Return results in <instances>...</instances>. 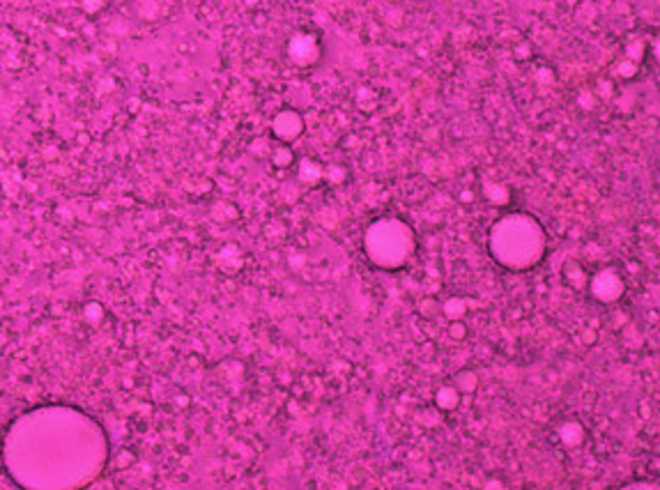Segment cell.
Returning a JSON list of instances; mask_svg holds the SVG:
<instances>
[{"instance_id":"1","label":"cell","mask_w":660,"mask_h":490,"mask_svg":"<svg viewBox=\"0 0 660 490\" xmlns=\"http://www.w3.org/2000/svg\"><path fill=\"white\" fill-rule=\"evenodd\" d=\"M106 435L83 412L39 407L12 426L5 460L26 488H81L106 465Z\"/></svg>"},{"instance_id":"2","label":"cell","mask_w":660,"mask_h":490,"mask_svg":"<svg viewBox=\"0 0 660 490\" xmlns=\"http://www.w3.org/2000/svg\"><path fill=\"white\" fill-rule=\"evenodd\" d=\"M488 251L497 265L511 272H527L543 260L548 237L541 221L527 212L499 217L488 233Z\"/></svg>"},{"instance_id":"3","label":"cell","mask_w":660,"mask_h":490,"mask_svg":"<svg viewBox=\"0 0 660 490\" xmlns=\"http://www.w3.org/2000/svg\"><path fill=\"white\" fill-rule=\"evenodd\" d=\"M363 251L370 265L396 272L412 260L417 251V235L408 221L398 217L375 219L363 235Z\"/></svg>"},{"instance_id":"4","label":"cell","mask_w":660,"mask_h":490,"mask_svg":"<svg viewBox=\"0 0 660 490\" xmlns=\"http://www.w3.org/2000/svg\"><path fill=\"white\" fill-rule=\"evenodd\" d=\"M274 134L283 141H292L301 134V117L294 113V110H283V113L277 115L274 120Z\"/></svg>"},{"instance_id":"5","label":"cell","mask_w":660,"mask_h":490,"mask_svg":"<svg viewBox=\"0 0 660 490\" xmlns=\"http://www.w3.org/2000/svg\"><path fill=\"white\" fill-rule=\"evenodd\" d=\"M290 55H292L294 62H299V65H308V62H313V58H315V41H313V37H306V35H297V37H292Z\"/></svg>"}]
</instances>
